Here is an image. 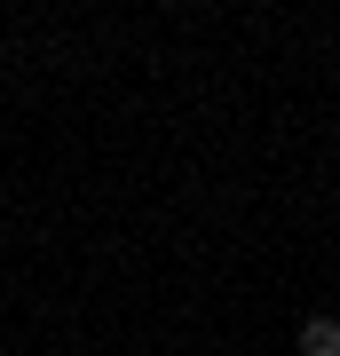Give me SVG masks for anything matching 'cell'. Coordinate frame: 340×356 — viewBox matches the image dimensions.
Instances as JSON below:
<instances>
[{"label": "cell", "mask_w": 340, "mask_h": 356, "mask_svg": "<svg viewBox=\"0 0 340 356\" xmlns=\"http://www.w3.org/2000/svg\"><path fill=\"white\" fill-rule=\"evenodd\" d=\"M301 356H340V317H301Z\"/></svg>", "instance_id": "1"}]
</instances>
